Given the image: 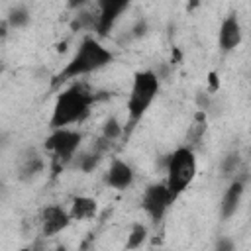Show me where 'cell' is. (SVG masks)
Here are the masks:
<instances>
[{
  "label": "cell",
  "instance_id": "1",
  "mask_svg": "<svg viewBox=\"0 0 251 251\" xmlns=\"http://www.w3.org/2000/svg\"><path fill=\"white\" fill-rule=\"evenodd\" d=\"M96 102V94L90 90L86 82H75L69 88L61 90L57 94V100L53 104L49 127L61 129L69 127L73 124H80L88 118L92 104Z\"/></svg>",
  "mask_w": 251,
  "mask_h": 251
},
{
  "label": "cell",
  "instance_id": "2",
  "mask_svg": "<svg viewBox=\"0 0 251 251\" xmlns=\"http://www.w3.org/2000/svg\"><path fill=\"white\" fill-rule=\"evenodd\" d=\"M112 61H114V53L110 49H106L96 37H84L80 41V45L76 47L75 55L71 57V61L53 76L51 86L57 88L71 78H78V76L96 73V71L108 67Z\"/></svg>",
  "mask_w": 251,
  "mask_h": 251
},
{
  "label": "cell",
  "instance_id": "3",
  "mask_svg": "<svg viewBox=\"0 0 251 251\" xmlns=\"http://www.w3.org/2000/svg\"><path fill=\"white\" fill-rule=\"evenodd\" d=\"M161 82L153 71H139L133 75L129 98H127V127L126 133L135 127V124L145 116L155 96L159 94Z\"/></svg>",
  "mask_w": 251,
  "mask_h": 251
},
{
  "label": "cell",
  "instance_id": "4",
  "mask_svg": "<svg viewBox=\"0 0 251 251\" xmlns=\"http://www.w3.org/2000/svg\"><path fill=\"white\" fill-rule=\"evenodd\" d=\"M167 180L165 186L169 188L173 200H176L194 180L196 176V155L190 147H176L167 157Z\"/></svg>",
  "mask_w": 251,
  "mask_h": 251
},
{
  "label": "cell",
  "instance_id": "5",
  "mask_svg": "<svg viewBox=\"0 0 251 251\" xmlns=\"http://www.w3.org/2000/svg\"><path fill=\"white\" fill-rule=\"evenodd\" d=\"M82 141V135L76 129L71 127H61V129H51V133L45 137V149L53 155V165L55 169H61L69 165L78 151Z\"/></svg>",
  "mask_w": 251,
  "mask_h": 251
},
{
  "label": "cell",
  "instance_id": "6",
  "mask_svg": "<svg viewBox=\"0 0 251 251\" xmlns=\"http://www.w3.org/2000/svg\"><path fill=\"white\" fill-rule=\"evenodd\" d=\"M173 202L175 200H173L169 188L165 186V182H153L141 194V208L145 210V214L149 216V220L153 224L163 220V216L167 214V210L171 208Z\"/></svg>",
  "mask_w": 251,
  "mask_h": 251
},
{
  "label": "cell",
  "instance_id": "7",
  "mask_svg": "<svg viewBox=\"0 0 251 251\" xmlns=\"http://www.w3.org/2000/svg\"><path fill=\"white\" fill-rule=\"evenodd\" d=\"M127 0H102L98 4V20H96V33L100 37L108 35V31L114 27L118 18L127 10Z\"/></svg>",
  "mask_w": 251,
  "mask_h": 251
},
{
  "label": "cell",
  "instance_id": "8",
  "mask_svg": "<svg viewBox=\"0 0 251 251\" xmlns=\"http://www.w3.org/2000/svg\"><path fill=\"white\" fill-rule=\"evenodd\" d=\"M71 224L69 210H65L59 204H49L41 212V235L43 237H53L59 231L67 229Z\"/></svg>",
  "mask_w": 251,
  "mask_h": 251
},
{
  "label": "cell",
  "instance_id": "9",
  "mask_svg": "<svg viewBox=\"0 0 251 251\" xmlns=\"http://www.w3.org/2000/svg\"><path fill=\"white\" fill-rule=\"evenodd\" d=\"M245 184H247V175H243V176L235 175L231 178V182L226 188V192L222 196V202H220V216H222V220H229L231 216H235V212L239 210L243 192H245Z\"/></svg>",
  "mask_w": 251,
  "mask_h": 251
},
{
  "label": "cell",
  "instance_id": "10",
  "mask_svg": "<svg viewBox=\"0 0 251 251\" xmlns=\"http://www.w3.org/2000/svg\"><path fill=\"white\" fill-rule=\"evenodd\" d=\"M243 39V29H241V24L237 20L235 14H229L224 18L222 25H220V33H218V45L224 53H229L233 51L235 47H239Z\"/></svg>",
  "mask_w": 251,
  "mask_h": 251
},
{
  "label": "cell",
  "instance_id": "11",
  "mask_svg": "<svg viewBox=\"0 0 251 251\" xmlns=\"http://www.w3.org/2000/svg\"><path fill=\"white\" fill-rule=\"evenodd\" d=\"M45 169V159L35 149H25L18 159V178L22 182H31Z\"/></svg>",
  "mask_w": 251,
  "mask_h": 251
},
{
  "label": "cell",
  "instance_id": "12",
  "mask_svg": "<svg viewBox=\"0 0 251 251\" xmlns=\"http://www.w3.org/2000/svg\"><path fill=\"white\" fill-rule=\"evenodd\" d=\"M133 169L122 161V159H114L104 175V182L110 186V188H116V190H126L133 184Z\"/></svg>",
  "mask_w": 251,
  "mask_h": 251
},
{
  "label": "cell",
  "instance_id": "13",
  "mask_svg": "<svg viewBox=\"0 0 251 251\" xmlns=\"http://www.w3.org/2000/svg\"><path fill=\"white\" fill-rule=\"evenodd\" d=\"M96 210H98V204H96L94 198L75 196L73 202H71L69 216H71V222H84V220L94 218L96 216Z\"/></svg>",
  "mask_w": 251,
  "mask_h": 251
},
{
  "label": "cell",
  "instance_id": "14",
  "mask_svg": "<svg viewBox=\"0 0 251 251\" xmlns=\"http://www.w3.org/2000/svg\"><path fill=\"white\" fill-rule=\"evenodd\" d=\"M29 20H31V14H29L27 6H24V4H18V6L10 8V12H8V16H6V22H8V25H10L12 29L25 27V25L29 24Z\"/></svg>",
  "mask_w": 251,
  "mask_h": 251
},
{
  "label": "cell",
  "instance_id": "15",
  "mask_svg": "<svg viewBox=\"0 0 251 251\" xmlns=\"http://www.w3.org/2000/svg\"><path fill=\"white\" fill-rule=\"evenodd\" d=\"M147 239V227L143 224H133L131 229H129V235H127V241H126V249L127 251H133V249H139Z\"/></svg>",
  "mask_w": 251,
  "mask_h": 251
},
{
  "label": "cell",
  "instance_id": "16",
  "mask_svg": "<svg viewBox=\"0 0 251 251\" xmlns=\"http://www.w3.org/2000/svg\"><path fill=\"white\" fill-rule=\"evenodd\" d=\"M96 20H98V12H90V10H82L75 16L73 20V29H96Z\"/></svg>",
  "mask_w": 251,
  "mask_h": 251
},
{
  "label": "cell",
  "instance_id": "17",
  "mask_svg": "<svg viewBox=\"0 0 251 251\" xmlns=\"http://www.w3.org/2000/svg\"><path fill=\"white\" fill-rule=\"evenodd\" d=\"M222 173L224 176H235L239 173V167H241V155L239 151H231L227 153L224 159H222Z\"/></svg>",
  "mask_w": 251,
  "mask_h": 251
},
{
  "label": "cell",
  "instance_id": "18",
  "mask_svg": "<svg viewBox=\"0 0 251 251\" xmlns=\"http://www.w3.org/2000/svg\"><path fill=\"white\" fill-rule=\"evenodd\" d=\"M124 135V126L118 122V118H108L106 122H104V127H102V137H104V141H114V139H118V137H122Z\"/></svg>",
  "mask_w": 251,
  "mask_h": 251
},
{
  "label": "cell",
  "instance_id": "19",
  "mask_svg": "<svg viewBox=\"0 0 251 251\" xmlns=\"http://www.w3.org/2000/svg\"><path fill=\"white\" fill-rule=\"evenodd\" d=\"M100 159H102V153H100V151H86V153H82V155L78 157L76 165H78V169H80L82 173H90V171H94V169L98 167Z\"/></svg>",
  "mask_w": 251,
  "mask_h": 251
},
{
  "label": "cell",
  "instance_id": "20",
  "mask_svg": "<svg viewBox=\"0 0 251 251\" xmlns=\"http://www.w3.org/2000/svg\"><path fill=\"white\" fill-rule=\"evenodd\" d=\"M214 251H235V241L227 235H222L214 243Z\"/></svg>",
  "mask_w": 251,
  "mask_h": 251
},
{
  "label": "cell",
  "instance_id": "21",
  "mask_svg": "<svg viewBox=\"0 0 251 251\" xmlns=\"http://www.w3.org/2000/svg\"><path fill=\"white\" fill-rule=\"evenodd\" d=\"M22 251H47V237L43 235H37L27 247H24Z\"/></svg>",
  "mask_w": 251,
  "mask_h": 251
},
{
  "label": "cell",
  "instance_id": "22",
  "mask_svg": "<svg viewBox=\"0 0 251 251\" xmlns=\"http://www.w3.org/2000/svg\"><path fill=\"white\" fill-rule=\"evenodd\" d=\"M196 104H198V112H208L210 110V94L208 92H198L196 94Z\"/></svg>",
  "mask_w": 251,
  "mask_h": 251
},
{
  "label": "cell",
  "instance_id": "23",
  "mask_svg": "<svg viewBox=\"0 0 251 251\" xmlns=\"http://www.w3.org/2000/svg\"><path fill=\"white\" fill-rule=\"evenodd\" d=\"M147 33V20H137L131 27V37H143Z\"/></svg>",
  "mask_w": 251,
  "mask_h": 251
},
{
  "label": "cell",
  "instance_id": "24",
  "mask_svg": "<svg viewBox=\"0 0 251 251\" xmlns=\"http://www.w3.org/2000/svg\"><path fill=\"white\" fill-rule=\"evenodd\" d=\"M208 80H210V92H218L220 84H218V75H216L214 71L208 75Z\"/></svg>",
  "mask_w": 251,
  "mask_h": 251
},
{
  "label": "cell",
  "instance_id": "25",
  "mask_svg": "<svg viewBox=\"0 0 251 251\" xmlns=\"http://www.w3.org/2000/svg\"><path fill=\"white\" fill-rule=\"evenodd\" d=\"M53 251H67V247H65V245H57Z\"/></svg>",
  "mask_w": 251,
  "mask_h": 251
},
{
  "label": "cell",
  "instance_id": "26",
  "mask_svg": "<svg viewBox=\"0 0 251 251\" xmlns=\"http://www.w3.org/2000/svg\"><path fill=\"white\" fill-rule=\"evenodd\" d=\"M0 143H2V137H0Z\"/></svg>",
  "mask_w": 251,
  "mask_h": 251
}]
</instances>
